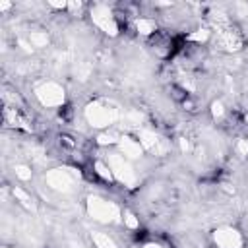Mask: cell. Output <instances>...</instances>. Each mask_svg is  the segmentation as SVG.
Segmentation results:
<instances>
[{"instance_id":"obj_1","label":"cell","mask_w":248,"mask_h":248,"mask_svg":"<svg viewBox=\"0 0 248 248\" xmlns=\"http://www.w3.org/2000/svg\"><path fill=\"white\" fill-rule=\"evenodd\" d=\"M87 209H89V215L99 221V223H112L118 219L120 211H118V205L112 203V202H107L103 198H97V196H91L87 200Z\"/></svg>"},{"instance_id":"obj_2","label":"cell","mask_w":248,"mask_h":248,"mask_svg":"<svg viewBox=\"0 0 248 248\" xmlns=\"http://www.w3.org/2000/svg\"><path fill=\"white\" fill-rule=\"evenodd\" d=\"M107 165L110 167L112 174L124 182L126 186H132L136 182V172H134V167H132V161L126 159L120 151H114V153H108L107 157Z\"/></svg>"},{"instance_id":"obj_3","label":"cell","mask_w":248,"mask_h":248,"mask_svg":"<svg viewBox=\"0 0 248 248\" xmlns=\"http://www.w3.org/2000/svg\"><path fill=\"white\" fill-rule=\"evenodd\" d=\"M85 116L91 126L95 128H107L116 120V108H112L107 103H93L85 108Z\"/></svg>"},{"instance_id":"obj_4","label":"cell","mask_w":248,"mask_h":248,"mask_svg":"<svg viewBox=\"0 0 248 248\" xmlns=\"http://www.w3.org/2000/svg\"><path fill=\"white\" fill-rule=\"evenodd\" d=\"M37 97L45 107H58L64 103V89L54 81H45L37 87Z\"/></svg>"},{"instance_id":"obj_5","label":"cell","mask_w":248,"mask_h":248,"mask_svg":"<svg viewBox=\"0 0 248 248\" xmlns=\"http://www.w3.org/2000/svg\"><path fill=\"white\" fill-rule=\"evenodd\" d=\"M91 19H93V23H95L101 31H105V33H108V35H116L118 23H116L112 12H110L107 6H95V8L91 10Z\"/></svg>"},{"instance_id":"obj_6","label":"cell","mask_w":248,"mask_h":248,"mask_svg":"<svg viewBox=\"0 0 248 248\" xmlns=\"http://www.w3.org/2000/svg\"><path fill=\"white\" fill-rule=\"evenodd\" d=\"M46 184L56 192H70L74 188V176L66 169H54L46 174Z\"/></svg>"},{"instance_id":"obj_7","label":"cell","mask_w":248,"mask_h":248,"mask_svg":"<svg viewBox=\"0 0 248 248\" xmlns=\"http://www.w3.org/2000/svg\"><path fill=\"white\" fill-rule=\"evenodd\" d=\"M217 33H219V43H221L225 48L236 50V48L242 46V35L238 33V29H234V27L229 25L227 21H225L223 25H219Z\"/></svg>"},{"instance_id":"obj_8","label":"cell","mask_w":248,"mask_h":248,"mask_svg":"<svg viewBox=\"0 0 248 248\" xmlns=\"http://www.w3.org/2000/svg\"><path fill=\"white\" fill-rule=\"evenodd\" d=\"M215 242L219 248H240L242 246V236L238 231L234 229H229V227H223V229H217L215 234H213Z\"/></svg>"},{"instance_id":"obj_9","label":"cell","mask_w":248,"mask_h":248,"mask_svg":"<svg viewBox=\"0 0 248 248\" xmlns=\"http://www.w3.org/2000/svg\"><path fill=\"white\" fill-rule=\"evenodd\" d=\"M140 143H141V147L143 149H147V151H151V153H157V155H163L165 151H167V145H165V141L153 132V130H141L140 132Z\"/></svg>"},{"instance_id":"obj_10","label":"cell","mask_w":248,"mask_h":248,"mask_svg":"<svg viewBox=\"0 0 248 248\" xmlns=\"http://www.w3.org/2000/svg\"><path fill=\"white\" fill-rule=\"evenodd\" d=\"M118 147H120V153H122L126 159H130V161L140 159L141 153H143V147H141L140 140H134V138H130V136L118 138Z\"/></svg>"},{"instance_id":"obj_11","label":"cell","mask_w":248,"mask_h":248,"mask_svg":"<svg viewBox=\"0 0 248 248\" xmlns=\"http://www.w3.org/2000/svg\"><path fill=\"white\" fill-rule=\"evenodd\" d=\"M91 238H93V244H95L97 248H118L116 242H114L107 232H99V231H95V232L91 234Z\"/></svg>"},{"instance_id":"obj_12","label":"cell","mask_w":248,"mask_h":248,"mask_svg":"<svg viewBox=\"0 0 248 248\" xmlns=\"http://www.w3.org/2000/svg\"><path fill=\"white\" fill-rule=\"evenodd\" d=\"M136 27L141 35H153L155 33V21L153 19H147V17H140L136 21Z\"/></svg>"},{"instance_id":"obj_13","label":"cell","mask_w":248,"mask_h":248,"mask_svg":"<svg viewBox=\"0 0 248 248\" xmlns=\"http://www.w3.org/2000/svg\"><path fill=\"white\" fill-rule=\"evenodd\" d=\"M12 192H14V198H16V200H17V202H19L21 205H25V207L33 209V200H31V196H29V194H27L25 190H21L19 186H16V188H14Z\"/></svg>"},{"instance_id":"obj_14","label":"cell","mask_w":248,"mask_h":248,"mask_svg":"<svg viewBox=\"0 0 248 248\" xmlns=\"http://www.w3.org/2000/svg\"><path fill=\"white\" fill-rule=\"evenodd\" d=\"M29 41L33 46H46L48 43V35L45 31H31L29 33Z\"/></svg>"},{"instance_id":"obj_15","label":"cell","mask_w":248,"mask_h":248,"mask_svg":"<svg viewBox=\"0 0 248 248\" xmlns=\"http://www.w3.org/2000/svg\"><path fill=\"white\" fill-rule=\"evenodd\" d=\"M95 172L101 176V178H105V180H112V170H110V167L107 165V163H103V161H97L95 163Z\"/></svg>"},{"instance_id":"obj_16","label":"cell","mask_w":248,"mask_h":248,"mask_svg":"<svg viewBox=\"0 0 248 248\" xmlns=\"http://www.w3.org/2000/svg\"><path fill=\"white\" fill-rule=\"evenodd\" d=\"M14 172H16V176L19 180H31V169L27 165H16Z\"/></svg>"},{"instance_id":"obj_17","label":"cell","mask_w":248,"mask_h":248,"mask_svg":"<svg viewBox=\"0 0 248 248\" xmlns=\"http://www.w3.org/2000/svg\"><path fill=\"white\" fill-rule=\"evenodd\" d=\"M211 112H213V118H221V116L225 114V107H223V103H221V101H215V103L211 105Z\"/></svg>"},{"instance_id":"obj_18","label":"cell","mask_w":248,"mask_h":248,"mask_svg":"<svg viewBox=\"0 0 248 248\" xmlns=\"http://www.w3.org/2000/svg\"><path fill=\"white\" fill-rule=\"evenodd\" d=\"M124 223H126L130 229H136V227L140 225V221H138V219H136L132 213H126V217H124Z\"/></svg>"},{"instance_id":"obj_19","label":"cell","mask_w":248,"mask_h":248,"mask_svg":"<svg viewBox=\"0 0 248 248\" xmlns=\"http://www.w3.org/2000/svg\"><path fill=\"white\" fill-rule=\"evenodd\" d=\"M236 151H238L240 155H248V141H246V140H240L238 145H236Z\"/></svg>"},{"instance_id":"obj_20","label":"cell","mask_w":248,"mask_h":248,"mask_svg":"<svg viewBox=\"0 0 248 248\" xmlns=\"http://www.w3.org/2000/svg\"><path fill=\"white\" fill-rule=\"evenodd\" d=\"M145 248H161V246H159V244H147Z\"/></svg>"},{"instance_id":"obj_21","label":"cell","mask_w":248,"mask_h":248,"mask_svg":"<svg viewBox=\"0 0 248 248\" xmlns=\"http://www.w3.org/2000/svg\"><path fill=\"white\" fill-rule=\"evenodd\" d=\"M244 122H246V124H248V114H246V116H244Z\"/></svg>"}]
</instances>
